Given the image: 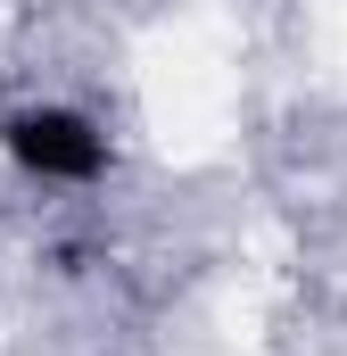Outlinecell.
Here are the masks:
<instances>
[{"label":"cell","mask_w":347,"mask_h":356,"mask_svg":"<svg viewBox=\"0 0 347 356\" xmlns=\"http://www.w3.org/2000/svg\"><path fill=\"white\" fill-rule=\"evenodd\" d=\"M0 158L42 191H91L116 175V141L108 124L75 99H17L0 108Z\"/></svg>","instance_id":"6da1fadb"}]
</instances>
